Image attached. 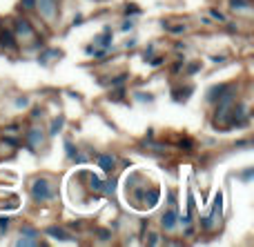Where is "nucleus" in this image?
<instances>
[{"label":"nucleus","mask_w":254,"mask_h":247,"mask_svg":"<svg viewBox=\"0 0 254 247\" xmlns=\"http://www.w3.org/2000/svg\"><path fill=\"white\" fill-rule=\"evenodd\" d=\"M31 196H34L36 200H49L52 198V190H49V185L45 181H36L34 187H31Z\"/></svg>","instance_id":"obj_1"},{"label":"nucleus","mask_w":254,"mask_h":247,"mask_svg":"<svg viewBox=\"0 0 254 247\" xmlns=\"http://www.w3.org/2000/svg\"><path fill=\"white\" fill-rule=\"evenodd\" d=\"M16 31H18V38H22V40H29L31 36H34V29L29 27V22L27 20H18L16 22Z\"/></svg>","instance_id":"obj_2"},{"label":"nucleus","mask_w":254,"mask_h":247,"mask_svg":"<svg viewBox=\"0 0 254 247\" xmlns=\"http://www.w3.org/2000/svg\"><path fill=\"white\" fill-rule=\"evenodd\" d=\"M0 43L7 49H16V38H13L11 31H0Z\"/></svg>","instance_id":"obj_3"},{"label":"nucleus","mask_w":254,"mask_h":247,"mask_svg":"<svg viewBox=\"0 0 254 247\" xmlns=\"http://www.w3.org/2000/svg\"><path fill=\"white\" fill-rule=\"evenodd\" d=\"M98 165H101V167L105 169V172H112V167H114V158H112V156H101Z\"/></svg>","instance_id":"obj_4"},{"label":"nucleus","mask_w":254,"mask_h":247,"mask_svg":"<svg viewBox=\"0 0 254 247\" xmlns=\"http://www.w3.org/2000/svg\"><path fill=\"white\" fill-rule=\"evenodd\" d=\"M174 218H176V214L174 212H167L165 216H163V227H165V230H172V227H174Z\"/></svg>","instance_id":"obj_5"},{"label":"nucleus","mask_w":254,"mask_h":247,"mask_svg":"<svg viewBox=\"0 0 254 247\" xmlns=\"http://www.w3.org/2000/svg\"><path fill=\"white\" fill-rule=\"evenodd\" d=\"M47 234H54V236H56V239H63V241H67V239H69V236H67L63 230H58V227H49V230H47Z\"/></svg>","instance_id":"obj_6"},{"label":"nucleus","mask_w":254,"mask_h":247,"mask_svg":"<svg viewBox=\"0 0 254 247\" xmlns=\"http://www.w3.org/2000/svg\"><path fill=\"white\" fill-rule=\"evenodd\" d=\"M232 7L234 9H246L248 2H246V0H232Z\"/></svg>","instance_id":"obj_7"},{"label":"nucleus","mask_w":254,"mask_h":247,"mask_svg":"<svg viewBox=\"0 0 254 247\" xmlns=\"http://www.w3.org/2000/svg\"><path fill=\"white\" fill-rule=\"evenodd\" d=\"M181 147H183V149H192V141H181Z\"/></svg>","instance_id":"obj_8"},{"label":"nucleus","mask_w":254,"mask_h":247,"mask_svg":"<svg viewBox=\"0 0 254 247\" xmlns=\"http://www.w3.org/2000/svg\"><path fill=\"white\" fill-rule=\"evenodd\" d=\"M212 16H214V18H219V20H223V13H221V11H216V9H212Z\"/></svg>","instance_id":"obj_9"},{"label":"nucleus","mask_w":254,"mask_h":247,"mask_svg":"<svg viewBox=\"0 0 254 247\" xmlns=\"http://www.w3.org/2000/svg\"><path fill=\"white\" fill-rule=\"evenodd\" d=\"M9 225V218H0V227H7Z\"/></svg>","instance_id":"obj_10"},{"label":"nucleus","mask_w":254,"mask_h":247,"mask_svg":"<svg viewBox=\"0 0 254 247\" xmlns=\"http://www.w3.org/2000/svg\"><path fill=\"white\" fill-rule=\"evenodd\" d=\"M34 7V0H25V9H31Z\"/></svg>","instance_id":"obj_11"}]
</instances>
